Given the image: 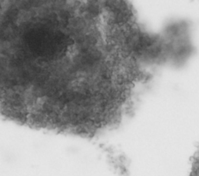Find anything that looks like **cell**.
<instances>
[{"label":"cell","instance_id":"obj_1","mask_svg":"<svg viewBox=\"0 0 199 176\" xmlns=\"http://www.w3.org/2000/svg\"><path fill=\"white\" fill-rule=\"evenodd\" d=\"M1 105L9 119L97 130L134 104L150 70L177 55L130 0H1Z\"/></svg>","mask_w":199,"mask_h":176}]
</instances>
